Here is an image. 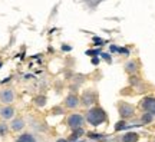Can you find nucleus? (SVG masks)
<instances>
[{
    "label": "nucleus",
    "instance_id": "obj_3",
    "mask_svg": "<svg viewBox=\"0 0 155 142\" xmlns=\"http://www.w3.org/2000/svg\"><path fill=\"white\" fill-rule=\"evenodd\" d=\"M83 122H85V119H83V116L81 114H72L69 118H68V121H66L68 126H69L71 129H78V128H82Z\"/></svg>",
    "mask_w": 155,
    "mask_h": 142
},
{
    "label": "nucleus",
    "instance_id": "obj_13",
    "mask_svg": "<svg viewBox=\"0 0 155 142\" xmlns=\"http://www.w3.org/2000/svg\"><path fill=\"white\" fill-rule=\"evenodd\" d=\"M81 135H83V129L82 128H78V129H73V134L71 135V138L68 139L69 142H75L78 138H81Z\"/></svg>",
    "mask_w": 155,
    "mask_h": 142
},
{
    "label": "nucleus",
    "instance_id": "obj_8",
    "mask_svg": "<svg viewBox=\"0 0 155 142\" xmlns=\"http://www.w3.org/2000/svg\"><path fill=\"white\" fill-rule=\"evenodd\" d=\"M0 116H2V119H13V116H15V108L10 106V105H6L5 108H2L0 109Z\"/></svg>",
    "mask_w": 155,
    "mask_h": 142
},
{
    "label": "nucleus",
    "instance_id": "obj_15",
    "mask_svg": "<svg viewBox=\"0 0 155 142\" xmlns=\"http://www.w3.org/2000/svg\"><path fill=\"white\" fill-rule=\"evenodd\" d=\"M125 128H128V125H127V122H125V119L119 121V122H116L115 131H122V129H125Z\"/></svg>",
    "mask_w": 155,
    "mask_h": 142
},
{
    "label": "nucleus",
    "instance_id": "obj_11",
    "mask_svg": "<svg viewBox=\"0 0 155 142\" xmlns=\"http://www.w3.org/2000/svg\"><path fill=\"white\" fill-rule=\"evenodd\" d=\"M16 142H36V138L32 134L26 132V134H23V135H20V137L17 138Z\"/></svg>",
    "mask_w": 155,
    "mask_h": 142
},
{
    "label": "nucleus",
    "instance_id": "obj_2",
    "mask_svg": "<svg viewBox=\"0 0 155 142\" xmlns=\"http://www.w3.org/2000/svg\"><path fill=\"white\" fill-rule=\"evenodd\" d=\"M118 112H119L122 119H129L135 114V108L128 102H119L118 104Z\"/></svg>",
    "mask_w": 155,
    "mask_h": 142
},
{
    "label": "nucleus",
    "instance_id": "obj_5",
    "mask_svg": "<svg viewBox=\"0 0 155 142\" xmlns=\"http://www.w3.org/2000/svg\"><path fill=\"white\" fill-rule=\"evenodd\" d=\"M81 104V98L75 95V93H71V95H68L66 99H65V106H66L68 109H75L78 108Z\"/></svg>",
    "mask_w": 155,
    "mask_h": 142
},
{
    "label": "nucleus",
    "instance_id": "obj_1",
    "mask_svg": "<svg viewBox=\"0 0 155 142\" xmlns=\"http://www.w3.org/2000/svg\"><path fill=\"white\" fill-rule=\"evenodd\" d=\"M108 116H106V112L102 108H91V109L86 112V121H88L91 125L94 126H99L101 124L106 122Z\"/></svg>",
    "mask_w": 155,
    "mask_h": 142
},
{
    "label": "nucleus",
    "instance_id": "obj_6",
    "mask_svg": "<svg viewBox=\"0 0 155 142\" xmlns=\"http://www.w3.org/2000/svg\"><path fill=\"white\" fill-rule=\"evenodd\" d=\"M15 101V92L12 89H5L0 92V102H3L5 105H10Z\"/></svg>",
    "mask_w": 155,
    "mask_h": 142
},
{
    "label": "nucleus",
    "instance_id": "obj_4",
    "mask_svg": "<svg viewBox=\"0 0 155 142\" xmlns=\"http://www.w3.org/2000/svg\"><path fill=\"white\" fill-rule=\"evenodd\" d=\"M141 106L145 112H150V114L155 115V98L152 96H148V98H144L142 102H141Z\"/></svg>",
    "mask_w": 155,
    "mask_h": 142
},
{
    "label": "nucleus",
    "instance_id": "obj_10",
    "mask_svg": "<svg viewBox=\"0 0 155 142\" xmlns=\"http://www.w3.org/2000/svg\"><path fill=\"white\" fill-rule=\"evenodd\" d=\"M139 135L135 134V132H128L122 137V142H138Z\"/></svg>",
    "mask_w": 155,
    "mask_h": 142
},
{
    "label": "nucleus",
    "instance_id": "obj_16",
    "mask_svg": "<svg viewBox=\"0 0 155 142\" xmlns=\"http://www.w3.org/2000/svg\"><path fill=\"white\" fill-rule=\"evenodd\" d=\"M35 105H36V106H45V105H46V98H45V96L35 98Z\"/></svg>",
    "mask_w": 155,
    "mask_h": 142
},
{
    "label": "nucleus",
    "instance_id": "obj_12",
    "mask_svg": "<svg viewBox=\"0 0 155 142\" xmlns=\"http://www.w3.org/2000/svg\"><path fill=\"white\" fill-rule=\"evenodd\" d=\"M125 71H127L128 73H135V72L138 71V63H137L135 60L128 62L127 65H125Z\"/></svg>",
    "mask_w": 155,
    "mask_h": 142
},
{
    "label": "nucleus",
    "instance_id": "obj_18",
    "mask_svg": "<svg viewBox=\"0 0 155 142\" xmlns=\"http://www.w3.org/2000/svg\"><path fill=\"white\" fill-rule=\"evenodd\" d=\"M88 137L91 138V139H104V135H102V134H94V132H89Z\"/></svg>",
    "mask_w": 155,
    "mask_h": 142
},
{
    "label": "nucleus",
    "instance_id": "obj_19",
    "mask_svg": "<svg viewBox=\"0 0 155 142\" xmlns=\"http://www.w3.org/2000/svg\"><path fill=\"white\" fill-rule=\"evenodd\" d=\"M53 114H55V115H61V114H63V109H62V108H59V106H56V108H53Z\"/></svg>",
    "mask_w": 155,
    "mask_h": 142
},
{
    "label": "nucleus",
    "instance_id": "obj_7",
    "mask_svg": "<svg viewBox=\"0 0 155 142\" xmlns=\"http://www.w3.org/2000/svg\"><path fill=\"white\" fill-rule=\"evenodd\" d=\"M95 101H96V95H95L94 91H86V92L83 93V96L81 98V102H82V105H85V106L92 105Z\"/></svg>",
    "mask_w": 155,
    "mask_h": 142
},
{
    "label": "nucleus",
    "instance_id": "obj_9",
    "mask_svg": "<svg viewBox=\"0 0 155 142\" xmlns=\"http://www.w3.org/2000/svg\"><path fill=\"white\" fill-rule=\"evenodd\" d=\"M10 128H12V131H15V132L22 131L23 128H25V121H23L22 118H16V119H13L12 121V124H10Z\"/></svg>",
    "mask_w": 155,
    "mask_h": 142
},
{
    "label": "nucleus",
    "instance_id": "obj_14",
    "mask_svg": "<svg viewBox=\"0 0 155 142\" xmlns=\"http://www.w3.org/2000/svg\"><path fill=\"white\" fill-rule=\"evenodd\" d=\"M152 119H154V115L150 114V112H147V114L142 115L141 122H142V124H150V122H152Z\"/></svg>",
    "mask_w": 155,
    "mask_h": 142
},
{
    "label": "nucleus",
    "instance_id": "obj_20",
    "mask_svg": "<svg viewBox=\"0 0 155 142\" xmlns=\"http://www.w3.org/2000/svg\"><path fill=\"white\" fill-rule=\"evenodd\" d=\"M0 66H2V62H0Z\"/></svg>",
    "mask_w": 155,
    "mask_h": 142
},
{
    "label": "nucleus",
    "instance_id": "obj_17",
    "mask_svg": "<svg viewBox=\"0 0 155 142\" xmlns=\"http://www.w3.org/2000/svg\"><path fill=\"white\" fill-rule=\"evenodd\" d=\"M7 132H9V126L2 122V124H0V137H6Z\"/></svg>",
    "mask_w": 155,
    "mask_h": 142
}]
</instances>
